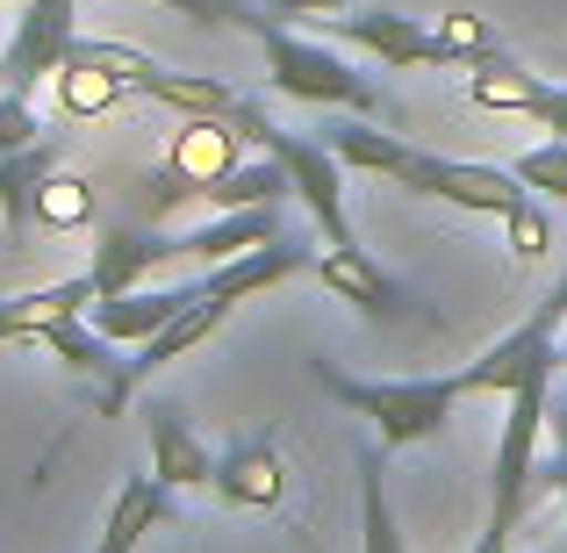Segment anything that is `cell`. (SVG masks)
Here are the masks:
<instances>
[{"label": "cell", "instance_id": "34", "mask_svg": "<svg viewBox=\"0 0 567 553\" xmlns=\"http://www.w3.org/2000/svg\"><path fill=\"white\" fill-rule=\"evenodd\" d=\"M352 0H266V14H280V22H302V14H346Z\"/></svg>", "mask_w": 567, "mask_h": 553}, {"label": "cell", "instance_id": "21", "mask_svg": "<svg viewBox=\"0 0 567 553\" xmlns=\"http://www.w3.org/2000/svg\"><path fill=\"white\" fill-rule=\"evenodd\" d=\"M323 144L338 152V166L381 173V181H402V173H410V158H416L410 137H395V130H374L367 115H346V123H331V130H323Z\"/></svg>", "mask_w": 567, "mask_h": 553}, {"label": "cell", "instance_id": "11", "mask_svg": "<svg viewBox=\"0 0 567 553\" xmlns=\"http://www.w3.org/2000/svg\"><path fill=\"white\" fill-rule=\"evenodd\" d=\"M202 303V280H181V288H123V295H94L86 303V324H94L101 338H115V346H144L152 331H166L181 309Z\"/></svg>", "mask_w": 567, "mask_h": 553}, {"label": "cell", "instance_id": "12", "mask_svg": "<svg viewBox=\"0 0 567 553\" xmlns=\"http://www.w3.org/2000/svg\"><path fill=\"white\" fill-rule=\"evenodd\" d=\"M51 166H65V130H43L22 152H0V237H8V252H22L29 223H37V187L51 181Z\"/></svg>", "mask_w": 567, "mask_h": 553}, {"label": "cell", "instance_id": "28", "mask_svg": "<svg viewBox=\"0 0 567 553\" xmlns=\"http://www.w3.org/2000/svg\"><path fill=\"white\" fill-rule=\"evenodd\" d=\"M496 223H503V245H511V259L539 266L546 252H554V223H546V208L532 202V194H525V202H517V208H503Z\"/></svg>", "mask_w": 567, "mask_h": 553}, {"label": "cell", "instance_id": "4", "mask_svg": "<svg viewBox=\"0 0 567 553\" xmlns=\"http://www.w3.org/2000/svg\"><path fill=\"white\" fill-rule=\"evenodd\" d=\"M152 65L144 51L130 43H109V37H72L65 65L51 72V101L65 123H101L109 109H123V94H137V72Z\"/></svg>", "mask_w": 567, "mask_h": 553}, {"label": "cell", "instance_id": "23", "mask_svg": "<svg viewBox=\"0 0 567 553\" xmlns=\"http://www.w3.org/2000/svg\"><path fill=\"white\" fill-rule=\"evenodd\" d=\"M288 166H280L274 152H259V158H245V166H230V173H216V181L202 187V202L208 208H288Z\"/></svg>", "mask_w": 567, "mask_h": 553}, {"label": "cell", "instance_id": "35", "mask_svg": "<svg viewBox=\"0 0 567 553\" xmlns=\"http://www.w3.org/2000/svg\"><path fill=\"white\" fill-rule=\"evenodd\" d=\"M560 367H567V266H560Z\"/></svg>", "mask_w": 567, "mask_h": 553}, {"label": "cell", "instance_id": "24", "mask_svg": "<svg viewBox=\"0 0 567 553\" xmlns=\"http://www.w3.org/2000/svg\"><path fill=\"white\" fill-rule=\"evenodd\" d=\"M360 553H410L395 525V503H388V446L374 439L360 453Z\"/></svg>", "mask_w": 567, "mask_h": 553}, {"label": "cell", "instance_id": "17", "mask_svg": "<svg viewBox=\"0 0 567 553\" xmlns=\"http://www.w3.org/2000/svg\"><path fill=\"white\" fill-rule=\"evenodd\" d=\"M216 489L230 511H274L280 496H288V474H280V446L274 439H245L230 446V453L216 460Z\"/></svg>", "mask_w": 567, "mask_h": 553}, {"label": "cell", "instance_id": "6", "mask_svg": "<svg viewBox=\"0 0 567 553\" xmlns=\"http://www.w3.org/2000/svg\"><path fill=\"white\" fill-rule=\"evenodd\" d=\"M402 187L431 194V202H453V208H467V216H503V208H517L532 194L511 166H460V158H439V152H416L410 173H402Z\"/></svg>", "mask_w": 567, "mask_h": 553}, {"label": "cell", "instance_id": "2", "mask_svg": "<svg viewBox=\"0 0 567 553\" xmlns=\"http://www.w3.org/2000/svg\"><path fill=\"white\" fill-rule=\"evenodd\" d=\"M259 51H266V80H274V94L288 101H317V109H346V115H374L381 94L367 72H352L338 51H323V43L295 37L280 14H259Z\"/></svg>", "mask_w": 567, "mask_h": 553}, {"label": "cell", "instance_id": "1", "mask_svg": "<svg viewBox=\"0 0 567 553\" xmlns=\"http://www.w3.org/2000/svg\"><path fill=\"white\" fill-rule=\"evenodd\" d=\"M309 367H317V381L331 388L346 410L374 417V431H381L388 453L439 439V431L453 424V410L467 402V381H460V373H424V381H360V373H346L338 360H309Z\"/></svg>", "mask_w": 567, "mask_h": 553}, {"label": "cell", "instance_id": "30", "mask_svg": "<svg viewBox=\"0 0 567 553\" xmlns=\"http://www.w3.org/2000/svg\"><path fill=\"white\" fill-rule=\"evenodd\" d=\"M43 137V115L29 109L22 86H0V152H22V144Z\"/></svg>", "mask_w": 567, "mask_h": 553}, {"label": "cell", "instance_id": "20", "mask_svg": "<svg viewBox=\"0 0 567 553\" xmlns=\"http://www.w3.org/2000/svg\"><path fill=\"white\" fill-rule=\"evenodd\" d=\"M29 346L58 352L72 373H86V381H101V388L123 381V346H115V338H101L86 317H51V324H37V331H29Z\"/></svg>", "mask_w": 567, "mask_h": 553}, {"label": "cell", "instance_id": "9", "mask_svg": "<svg viewBox=\"0 0 567 553\" xmlns=\"http://www.w3.org/2000/svg\"><path fill=\"white\" fill-rule=\"evenodd\" d=\"M223 317H230V303H216V295H202V303H194V309H181V317H173L166 331H152V338L137 346V360H123V381H115V388H101V417H123V402L137 396V388L152 381L158 367H173L181 352H194V346H202V338L216 331Z\"/></svg>", "mask_w": 567, "mask_h": 553}, {"label": "cell", "instance_id": "31", "mask_svg": "<svg viewBox=\"0 0 567 553\" xmlns=\"http://www.w3.org/2000/svg\"><path fill=\"white\" fill-rule=\"evenodd\" d=\"M158 8H181L208 29H259V8H251V0H158Z\"/></svg>", "mask_w": 567, "mask_h": 553}, {"label": "cell", "instance_id": "13", "mask_svg": "<svg viewBox=\"0 0 567 553\" xmlns=\"http://www.w3.org/2000/svg\"><path fill=\"white\" fill-rule=\"evenodd\" d=\"M317 266V252L309 245H295V237H274V245H251V252H237V259H223V266H208L202 274V295H216V303H245V295H266V288H280V280H295V274H309Z\"/></svg>", "mask_w": 567, "mask_h": 553}, {"label": "cell", "instance_id": "10", "mask_svg": "<svg viewBox=\"0 0 567 553\" xmlns=\"http://www.w3.org/2000/svg\"><path fill=\"white\" fill-rule=\"evenodd\" d=\"M338 43L352 51H374L381 65L410 72V65H439V37H431L416 14H395V8H346V14H323Z\"/></svg>", "mask_w": 567, "mask_h": 553}, {"label": "cell", "instance_id": "22", "mask_svg": "<svg viewBox=\"0 0 567 553\" xmlns=\"http://www.w3.org/2000/svg\"><path fill=\"white\" fill-rule=\"evenodd\" d=\"M137 94L144 101H158V109H173V115H237V86H223V80H194V72H166L152 58V65L137 72Z\"/></svg>", "mask_w": 567, "mask_h": 553}, {"label": "cell", "instance_id": "33", "mask_svg": "<svg viewBox=\"0 0 567 553\" xmlns=\"http://www.w3.org/2000/svg\"><path fill=\"white\" fill-rule=\"evenodd\" d=\"M525 115L546 130V137H567V80H546L539 94H532V109H525Z\"/></svg>", "mask_w": 567, "mask_h": 553}, {"label": "cell", "instance_id": "36", "mask_svg": "<svg viewBox=\"0 0 567 553\" xmlns=\"http://www.w3.org/2000/svg\"><path fill=\"white\" fill-rule=\"evenodd\" d=\"M0 8H22V0H0Z\"/></svg>", "mask_w": 567, "mask_h": 553}, {"label": "cell", "instance_id": "32", "mask_svg": "<svg viewBox=\"0 0 567 553\" xmlns=\"http://www.w3.org/2000/svg\"><path fill=\"white\" fill-rule=\"evenodd\" d=\"M546 439H554V460H546V482L560 489V503H567V388H554V402H546Z\"/></svg>", "mask_w": 567, "mask_h": 553}, {"label": "cell", "instance_id": "3", "mask_svg": "<svg viewBox=\"0 0 567 553\" xmlns=\"http://www.w3.org/2000/svg\"><path fill=\"white\" fill-rule=\"evenodd\" d=\"M230 123L245 130L259 152H274L280 166H288V187H295V202L309 208V223L323 231V245H360V237H352V208H346V166H338L331 144H323V137H295V130L266 123L251 101H237Z\"/></svg>", "mask_w": 567, "mask_h": 553}, {"label": "cell", "instance_id": "18", "mask_svg": "<svg viewBox=\"0 0 567 553\" xmlns=\"http://www.w3.org/2000/svg\"><path fill=\"white\" fill-rule=\"evenodd\" d=\"M173 511H181V496H173L158 474H123V489H115V503H109V525H101V546L94 553H137Z\"/></svg>", "mask_w": 567, "mask_h": 553}, {"label": "cell", "instance_id": "29", "mask_svg": "<svg viewBox=\"0 0 567 553\" xmlns=\"http://www.w3.org/2000/svg\"><path fill=\"white\" fill-rule=\"evenodd\" d=\"M517 181H525L532 194H554V202H567V137H546V144H532L525 158H517Z\"/></svg>", "mask_w": 567, "mask_h": 553}, {"label": "cell", "instance_id": "27", "mask_svg": "<svg viewBox=\"0 0 567 553\" xmlns=\"http://www.w3.org/2000/svg\"><path fill=\"white\" fill-rule=\"evenodd\" d=\"M431 37H439V65H482V58H503V37L482 22V14H439Z\"/></svg>", "mask_w": 567, "mask_h": 553}, {"label": "cell", "instance_id": "5", "mask_svg": "<svg viewBox=\"0 0 567 553\" xmlns=\"http://www.w3.org/2000/svg\"><path fill=\"white\" fill-rule=\"evenodd\" d=\"M539 373H560V288L517 331H503L474 367H460V381H467V396H511V388L539 381Z\"/></svg>", "mask_w": 567, "mask_h": 553}, {"label": "cell", "instance_id": "15", "mask_svg": "<svg viewBox=\"0 0 567 553\" xmlns=\"http://www.w3.org/2000/svg\"><path fill=\"white\" fill-rule=\"evenodd\" d=\"M245 130L230 123V115H181V130H173L166 144V173H181V181H194V194H202L216 173L245 166Z\"/></svg>", "mask_w": 567, "mask_h": 553}, {"label": "cell", "instance_id": "8", "mask_svg": "<svg viewBox=\"0 0 567 553\" xmlns=\"http://www.w3.org/2000/svg\"><path fill=\"white\" fill-rule=\"evenodd\" d=\"M181 231H158V223H109L94 245V288L101 295H123V288H144L158 266H181Z\"/></svg>", "mask_w": 567, "mask_h": 553}, {"label": "cell", "instance_id": "37", "mask_svg": "<svg viewBox=\"0 0 567 553\" xmlns=\"http://www.w3.org/2000/svg\"><path fill=\"white\" fill-rule=\"evenodd\" d=\"M554 553H567V540H560V546H554Z\"/></svg>", "mask_w": 567, "mask_h": 553}, {"label": "cell", "instance_id": "25", "mask_svg": "<svg viewBox=\"0 0 567 553\" xmlns=\"http://www.w3.org/2000/svg\"><path fill=\"white\" fill-rule=\"evenodd\" d=\"M539 86H546V80H539V72H525L511 51H503V58H482V65H467V101H474V109H517V115H525Z\"/></svg>", "mask_w": 567, "mask_h": 553}, {"label": "cell", "instance_id": "7", "mask_svg": "<svg viewBox=\"0 0 567 553\" xmlns=\"http://www.w3.org/2000/svg\"><path fill=\"white\" fill-rule=\"evenodd\" d=\"M72 8H80V0H22V22H14L8 51H0V86H22V94H37V86L51 80L58 65H65L72 37H80Z\"/></svg>", "mask_w": 567, "mask_h": 553}, {"label": "cell", "instance_id": "14", "mask_svg": "<svg viewBox=\"0 0 567 553\" xmlns=\"http://www.w3.org/2000/svg\"><path fill=\"white\" fill-rule=\"evenodd\" d=\"M309 274L323 280V288L338 295V303H352V309H367V317H381V324H395V317H410V295H402V280L395 274H381L374 259H367V245H331Z\"/></svg>", "mask_w": 567, "mask_h": 553}, {"label": "cell", "instance_id": "26", "mask_svg": "<svg viewBox=\"0 0 567 553\" xmlns=\"http://www.w3.org/2000/svg\"><path fill=\"white\" fill-rule=\"evenodd\" d=\"M37 223L43 231H80V223H94V187H86L80 173L51 166V181L37 187Z\"/></svg>", "mask_w": 567, "mask_h": 553}, {"label": "cell", "instance_id": "16", "mask_svg": "<svg viewBox=\"0 0 567 553\" xmlns=\"http://www.w3.org/2000/svg\"><path fill=\"white\" fill-rule=\"evenodd\" d=\"M144 424H152V474L173 489V496L216 482V460H208L202 439H194V424H187L181 402H152V410H144Z\"/></svg>", "mask_w": 567, "mask_h": 553}, {"label": "cell", "instance_id": "19", "mask_svg": "<svg viewBox=\"0 0 567 553\" xmlns=\"http://www.w3.org/2000/svg\"><path fill=\"white\" fill-rule=\"evenodd\" d=\"M274 237H288L280 231V208H216L202 231H181V245H187V259L223 266V259H237V252H251V245H274Z\"/></svg>", "mask_w": 567, "mask_h": 553}]
</instances>
